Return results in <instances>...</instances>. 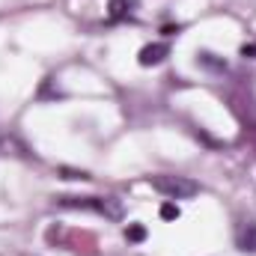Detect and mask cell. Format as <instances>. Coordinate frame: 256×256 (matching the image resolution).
<instances>
[{"mask_svg":"<svg viewBox=\"0 0 256 256\" xmlns=\"http://www.w3.org/2000/svg\"><path fill=\"white\" fill-rule=\"evenodd\" d=\"M57 206H60V208L96 212V214H104V218H110V220H120V218H122V202L114 200V196H60Z\"/></svg>","mask_w":256,"mask_h":256,"instance_id":"6da1fadb","label":"cell"},{"mask_svg":"<svg viewBox=\"0 0 256 256\" xmlns=\"http://www.w3.org/2000/svg\"><path fill=\"white\" fill-rule=\"evenodd\" d=\"M152 188L170 200H188L200 194V185L188 176H152Z\"/></svg>","mask_w":256,"mask_h":256,"instance_id":"7a4b0ae2","label":"cell"},{"mask_svg":"<svg viewBox=\"0 0 256 256\" xmlns=\"http://www.w3.org/2000/svg\"><path fill=\"white\" fill-rule=\"evenodd\" d=\"M170 54V48L164 45V42H152V45H146V48H140V54H137V63L140 66H158L164 57Z\"/></svg>","mask_w":256,"mask_h":256,"instance_id":"3957f363","label":"cell"},{"mask_svg":"<svg viewBox=\"0 0 256 256\" xmlns=\"http://www.w3.org/2000/svg\"><path fill=\"white\" fill-rule=\"evenodd\" d=\"M236 242H238V248H242L244 254H256V224H244V226L238 230Z\"/></svg>","mask_w":256,"mask_h":256,"instance_id":"277c9868","label":"cell"},{"mask_svg":"<svg viewBox=\"0 0 256 256\" xmlns=\"http://www.w3.org/2000/svg\"><path fill=\"white\" fill-rule=\"evenodd\" d=\"M146 236H149V232H146V226H143V224H128V226H126V238L131 242V244L146 242Z\"/></svg>","mask_w":256,"mask_h":256,"instance_id":"5b68a950","label":"cell"},{"mask_svg":"<svg viewBox=\"0 0 256 256\" xmlns=\"http://www.w3.org/2000/svg\"><path fill=\"white\" fill-rule=\"evenodd\" d=\"M128 15V0H110V21H122Z\"/></svg>","mask_w":256,"mask_h":256,"instance_id":"8992f818","label":"cell"},{"mask_svg":"<svg viewBox=\"0 0 256 256\" xmlns=\"http://www.w3.org/2000/svg\"><path fill=\"white\" fill-rule=\"evenodd\" d=\"M179 214H182V208H179L176 202H164V206H161V218H164V220H179Z\"/></svg>","mask_w":256,"mask_h":256,"instance_id":"52a82bcc","label":"cell"},{"mask_svg":"<svg viewBox=\"0 0 256 256\" xmlns=\"http://www.w3.org/2000/svg\"><path fill=\"white\" fill-rule=\"evenodd\" d=\"M57 173H60L63 179H80V182H84V179H90V176H86L84 170H68V167H60Z\"/></svg>","mask_w":256,"mask_h":256,"instance_id":"ba28073f","label":"cell"},{"mask_svg":"<svg viewBox=\"0 0 256 256\" xmlns=\"http://www.w3.org/2000/svg\"><path fill=\"white\" fill-rule=\"evenodd\" d=\"M200 63L212 66V68H226V63H220V60H214V54H200Z\"/></svg>","mask_w":256,"mask_h":256,"instance_id":"9c48e42d","label":"cell"},{"mask_svg":"<svg viewBox=\"0 0 256 256\" xmlns=\"http://www.w3.org/2000/svg\"><path fill=\"white\" fill-rule=\"evenodd\" d=\"M242 57H248V60H256V42H248V45H242Z\"/></svg>","mask_w":256,"mask_h":256,"instance_id":"30bf717a","label":"cell"}]
</instances>
